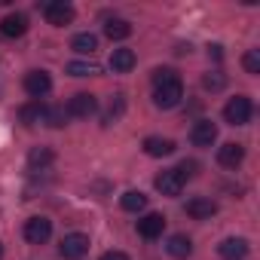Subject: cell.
<instances>
[{
    "label": "cell",
    "mask_w": 260,
    "mask_h": 260,
    "mask_svg": "<svg viewBox=\"0 0 260 260\" xmlns=\"http://www.w3.org/2000/svg\"><path fill=\"white\" fill-rule=\"evenodd\" d=\"M43 16H46V22H49V25L64 28V25H71V22H74V7H71V4H64V0H49V4H43Z\"/></svg>",
    "instance_id": "3957f363"
},
{
    "label": "cell",
    "mask_w": 260,
    "mask_h": 260,
    "mask_svg": "<svg viewBox=\"0 0 260 260\" xmlns=\"http://www.w3.org/2000/svg\"><path fill=\"white\" fill-rule=\"evenodd\" d=\"M156 190H159L162 196H181V190H184L181 172H178V169H169V172L156 175Z\"/></svg>",
    "instance_id": "9c48e42d"
},
{
    "label": "cell",
    "mask_w": 260,
    "mask_h": 260,
    "mask_svg": "<svg viewBox=\"0 0 260 260\" xmlns=\"http://www.w3.org/2000/svg\"><path fill=\"white\" fill-rule=\"evenodd\" d=\"M184 98V83L181 77L172 71V68H159L153 71V104L162 107V110H172L178 107Z\"/></svg>",
    "instance_id": "6da1fadb"
},
{
    "label": "cell",
    "mask_w": 260,
    "mask_h": 260,
    "mask_svg": "<svg viewBox=\"0 0 260 260\" xmlns=\"http://www.w3.org/2000/svg\"><path fill=\"white\" fill-rule=\"evenodd\" d=\"M217 254H220L223 260H242V257L248 254V242H245V239H223V242L217 245Z\"/></svg>",
    "instance_id": "5bb4252c"
},
{
    "label": "cell",
    "mask_w": 260,
    "mask_h": 260,
    "mask_svg": "<svg viewBox=\"0 0 260 260\" xmlns=\"http://www.w3.org/2000/svg\"><path fill=\"white\" fill-rule=\"evenodd\" d=\"M208 55H211L214 61H220V58H223V49H220V46H208Z\"/></svg>",
    "instance_id": "f1b7e54d"
},
{
    "label": "cell",
    "mask_w": 260,
    "mask_h": 260,
    "mask_svg": "<svg viewBox=\"0 0 260 260\" xmlns=\"http://www.w3.org/2000/svg\"><path fill=\"white\" fill-rule=\"evenodd\" d=\"M25 31H28V16H25V13H10L4 22H0V34L10 37V40L22 37Z\"/></svg>",
    "instance_id": "8fae6325"
},
{
    "label": "cell",
    "mask_w": 260,
    "mask_h": 260,
    "mask_svg": "<svg viewBox=\"0 0 260 260\" xmlns=\"http://www.w3.org/2000/svg\"><path fill=\"white\" fill-rule=\"evenodd\" d=\"M68 74H74V77H95L98 74V64H92V61H71L68 64Z\"/></svg>",
    "instance_id": "d4e9b609"
},
{
    "label": "cell",
    "mask_w": 260,
    "mask_h": 260,
    "mask_svg": "<svg viewBox=\"0 0 260 260\" xmlns=\"http://www.w3.org/2000/svg\"><path fill=\"white\" fill-rule=\"evenodd\" d=\"M71 49L80 52V55H92V52L98 49V37H95V34H77V37L71 40Z\"/></svg>",
    "instance_id": "44dd1931"
},
{
    "label": "cell",
    "mask_w": 260,
    "mask_h": 260,
    "mask_svg": "<svg viewBox=\"0 0 260 260\" xmlns=\"http://www.w3.org/2000/svg\"><path fill=\"white\" fill-rule=\"evenodd\" d=\"M49 89H52V77H49L46 71H31V74L25 77V92H28L34 101H40L43 95H49Z\"/></svg>",
    "instance_id": "8992f818"
},
{
    "label": "cell",
    "mask_w": 260,
    "mask_h": 260,
    "mask_svg": "<svg viewBox=\"0 0 260 260\" xmlns=\"http://www.w3.org/2000/svg\"><path fill=\"white\" fill-rule=\"evenodd\" d=\"M166 248H169V254H172V257H178V260H184V257H190V254H193V242H190L184 233H175V236L169 239V245H166Z\"/></svg>",
    "instance_id": "e0dca14e"
},
{
    "label": "cell",
    "mask_w": 260,
    "mask_h": 260,
    "mask_svg": "<svg viewBox=\"0 0 260 260\" xmlns=\"http://www.w3.org/2000/svg\"><path fill=\"white\" fill-rule=\"evenodd\" d=\"M162 230H166V217L162 214H144L138 220V236L141 239H159Z\"/></svg>",
    "instance_id": "7c38bea8"
},
{
    "label": "cell",
    "mask_w": 260,
    "mask_h": 260,
    "mask_svg": "<svg viewBox=\"0 0 260 260\" xmlns=\"http://www.w3.org/2000/svg\"><path fill=\"white\" fill-rule=\"evenodd\" d=\"M251 113H254V107H251V98H248V95H236V98H230L226 107H223V119H226L230 125H245V122L251 119Z\"/></svg>",
    "instance_id": "7a4b0ae2"
},
{
    "label": "cell",
    "mask_w": 260,
    "mask_h": 260,
    "mask_svg": "<svg viewBox=\"0 0 260 260\" xmlns=\"http://www.w3.org/2000/svg\"><path fill=\"white\" fill-rule=\"evenodd\" d=\"M144 153L147 156H172L175 153V141L172 138H147L144 141Z\"/></svg>",
    "instance_id": "2e32d148"
},
{
    "label": "cell",
    "mask_w": 260,
    "mask_h": 260,
    "mask_svg": "<svg viewBox=\"0 0 260 260\" xmlns=\"http://www.w3.org/2000/svg\"><path fill=\"white\" fill-rule=\"evenodd\" d=\"M95 110H98V101H95V95H89V92H77V95L68 101V116L89 119Z\"/></svg>",
    "instance_id": "5b68a950"
},
{
    "label": "cell",
    "mask_w": 260,
    "mask_h": 260,
    "mask_svg": "<svg viewBox=\"0 0 260 260\" xmlns=\"http://www.w3.org/2000/svg\"><path fill=\"white\" fill-rule=\"evenodd\" d=\"M242 68H245L248 74H260V52H257V49H248V52L242 55Z\"/></svg>",
    "instance_id": "484cf974"
},
{
    "label": "cell",
    "mask_w": 260,
    "mask_h": 260,
    "mask_svg": "<svg viewBox=\"0 0 260 260\" xmlns=\"http://www.w3.org/2000/svg\"><path fill=\"white\" fill-rule=\"evenodd\" d=\"M242 159H245V147L242 144H223L220 150H217V162L223 166V169H239L242 166Z\"/></svg>",
    "instance_id": "4fadbf2b"
},
{
    "label": "cell",
    "mask_w": 260,
    "mask_h": 260,
    "mask_svg": "<svg viewBox=\"0 0 260 260\" xmlns=\"http://www.w3.org/2000/svg\"><path fill=\"white\" fill-rule=\"evenodd\" d=\"M122 110H125V95H122V92H116V95L110 98V104H107V113L101 116V122H104V125H110L113 119H119V116H122Z\"/></svg>",
    "instance_id": "cb8c5ba5"
},
{
    "label": "cell",
    "mask_w": 260,
    "mask_h": 260,
    "mask_svg": "<svg viewBox=\"0 0 260 260\" xmlns=\"http://www.w3.org/2000/svg\"><path fill=\"white\" fill-rule=\"evenodd\" d=\"M187 214L193 220H211L217 214V202L214 199H205V196H196V199L187 202Z\"/></svg>",
    "instance_id": "30bf717a"
},
{
    "label": "cell",
    "mask_w": 260,
    "mask_h": 260,
    "mask_svg": "<svg viewBox=\"0 0 260 260\" xmlns=\"http://www.w3.org/2000/svg\"><path fill=\"white\" fill-rule=\"evenodd\" d=\"M104 34H107V40H125L128 34H132V25H128L125 19H110L104 25Z\"/></svg>",
    "instance_id": "d6986e66"
},
{
    "label": "cell",
    "mask_w": 260,
    "mask_h": 260,
    "mask_svg": "<svg viewBox=\"0 0 260 260\" xmlns=\"http://www.w3.org/2000/svg\"><path fill=\"white\" fill-rule=\"evenodd\" d=\"M110 68H113L116 74H128V71L135 68V52H132V49H113Z\"/></svg>",
    "instance_id": "9a60e30c"
},
{
    "label": "cell",
    "mask_w": 260,
    "mask_h": 260,
    "mask_svg": "<svg viewBox=\"0 0 260 260\" xmlns=\"http://www.w3.org/2000/svg\"><path fill=\"white\" fill-rule=\"evenodd\" d=\"M49 236H52V220H46V217H31V220H25V239H28L31 245H43Z\"/></svg>",
    "instance_id": "52a82bcc"
},
{
    "label": "cell",
    "mask_w": 260,
    "mask_h": 260,
    "mask_svg": "<svg viewBox=\"0 0 260 260\" xmlns=\"http://www.w3.org/2000/svg\"><path fill=\"white\" fill-rule=\"evenodd\" d=\"M43 113H46V104H40V101H31V104H25V107L19 110V116H22V122H25V125L43 122Z\"/></svg>",
    "instance_id": "7402d4cb"
},
{
    "label": "cell",
    "mask_w": 260,
    "mask_h": 260,
    "mask_svg": "<svg viewBox=\"0 0 260 260\" xmlns=\"http://www.w3.org/2000/svg\"><path fill=\"white\" fill-rule=\"evenodd\" d=\"M0 257H4V245H0Z\"/></svg>",
    "instance_id": "f546056e"
},
{
    "label": "cell",
    "mask_w": 260,
    "mask_h": 260,
    "mask_svg": "<svg viewBox=\"0 0 260 260\" xmlns=\"http://www.w3.org/2000/svg\"><path fill=\"white\" fill-rule=\"evenodd\" d=\"M190 141H193L196 147H211V144L217 141V125H214L211 119H199V122L190 128Z\"/></svg>",
    "instance_id": "ba28073f"
},
{
    "label": "cell",
    "mask_w": 260,
    "mask_h": 260,
    "mask_svg": "<svg viewBox=\"0 0 260 260\" xmlns=\"http://www.w3.org/2000/svg\"><path fill=\"white\" fill-rule=\"evenodd\" d=\"M98 260H128V254H122V251H107V254H101Z\"/></svg>",
    "instance_id": "83f0119b"
},
{
    "label": "cell",
    "mask_w": 260,
    "mask_h": 260,
    "mask_svg": "<svg viewBox=\"0 0 260 260\" xmlns=\"http://www.w3.org/2000/svg\"><path fill=\"white\" fill-rule=\"evenodd\" d=\"M202 86H205V89H211V92H220V89L226 86V77H223L220 71H214V74H205V77H202Z\"/></svg>",
    "instance_id": "4316f807"
},
{
    "label": "cell",
    "mask_w": 260,
    "mask_h": 260,
    "mask_svg": "<svg viewBox=\"0 0 260 260\" xmlns=\"http://www.w3.org/2000/svg\"><path fill=\"white\" fill-rule=\"evenodd\" d=\"M86 251H89V236H83V233H68L58 245V254L64 260H80Z\"/></svg>",
    "instance_id": "277c9868"
},
{
    "label": "cell",
    "mask_w": 260,
    "mask_h": 260,
    "mask_svg": "<svg viewBox=\"0 0 260 260\" xmlns=\"http://www.w3.org/2000/svg\"><path fill=\"white\" fill-rule=\"evenodd\" d=\"M68 107L64 104H52V107H46V113H43V122L46 125H52V128H64L68 125Z\"/></svg>",
    "instance_id": "ac0fdd59"
},
{
    "label": "cell",
    "mask_w": 260,
    "mask_h": 260,
    "mask_svg": "<svg viewBox=\"0 0 260 260\" xmlns=\"http://www.w3.org/2000/svg\"><path fill=\"white\" fill-rule=\"evenodd\" d=\"M52 159H55V153H52L49 147H34V150L28 153V166H31V172H37V169H46Z\"/></svg>",
    "instance_id": "603a6c76"
},
{
    "label": "cell",
    "mask_w": 260,
    "mask_h": 260,
    "mask_svg": "<svg viewBox=\"0 0 260 260\" xmlns=\"http://www.w3.org/2000/svg\"><path fill=\"white\" fill-rule=\"evenodd\" d=\"M119 205H122L125 211H144V208H147V196H144L141 190H128V193H122Z\"/></svg>",
    "instance_id": "ffe728a7"
}]
</instances>
